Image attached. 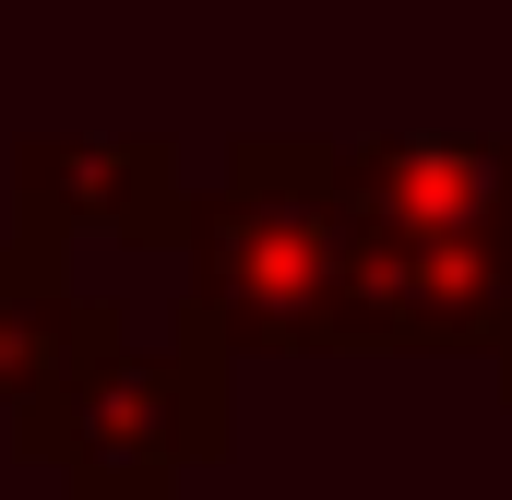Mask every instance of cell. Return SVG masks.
Returning <instances> with one entry per match:
<instances>
[{
  "label": "cell",
  "instance_id": "6da1fadb",
  "mask_svg": "<svg viewBox=\"0 0 512 500\" xmlns=\"http://www.w3.org/2000/svg\"><path fill=\"white\" fill-rule=\"evenodd\" d=\"M322 179L346 215L358 358H477L512 334V143L382 131L322 143Z\"/></svg>",
  "mask_w": 512,
  "mask_h": 500
},
{
  "label": "cell",
  "instance_id": "7a4b0ae2",
  "mask_svg": "<svg viewBox=\"0 0 512 500\" xmlns=\"http://www.w3.org/2000/svg\"><path fill=\"white\" fill-rule=\"evenodd\" d=\"M191 286H179V346L203 358H358L346 310V215L322 179V143H239L215 191H191Z\"/></svg>",
  "mask_w": 512,
  "mask_h": 500
},
{
  "label": "cell",
  "instance_id": "3957f363",
  "mask_svg": "<svg viewBox=\"0 0 512 500\" xmlns=\"http://www.w3.org/2000/svg\"><path fill=\"white\" fill-rule=\"evenodd\" d=\"M12 453L48 465L72 500H179L191 465L227 453V358L203 346H131L108 334L72 381H48L12 417Z\"/></svg>",
  "mask_w": 512,
  "mask_h": 500
},
{
  "label": "cell",
  "instance_id": "277c9868",
  "mask_svg": "<svg viewBox=\"0 0 512 500\" xmlns=\"http://www.w3.org/2000/svg\"><path fill=\"white\" fill-rule=\"evenodd\" d=\"M191 227V167L179 143L120 131V143H12V239L72 250V239H155L179 250Z\"/></svg>",
  "mask_w": 512,
  "mask_h": 500
},
{
  "label": "cell",
  "instance_id": "5b68a950",
  "mask_svg": "<svg viewBox=\"0 0 512 500\" xmlns=\"http://www.w3.org/2000/svg\"><path fill=\"white\" fill-rule=\"evenodd\" d=\"M108 334H131L120 298L72 286V262L36 239H0V417H24L48 381H72Z\"/></svg>",
  "mask_w": 512,
  "mask_h": 500
},
{
  "label": "cell",
  "instance_id": "8992f818",
  "mask_svg": "<svg viewBox=\"0 0 512 500\" xmlns=\"http://www.w3.org/2000/svg\"><path fill=\"white\" fill-rule=\"evenodd\" d=\"M489 370H501V405H512V334H501V346H489Z\"/></svg>",
  "mask_w": 512,
  "mask_h": 500
}]
</instances>
